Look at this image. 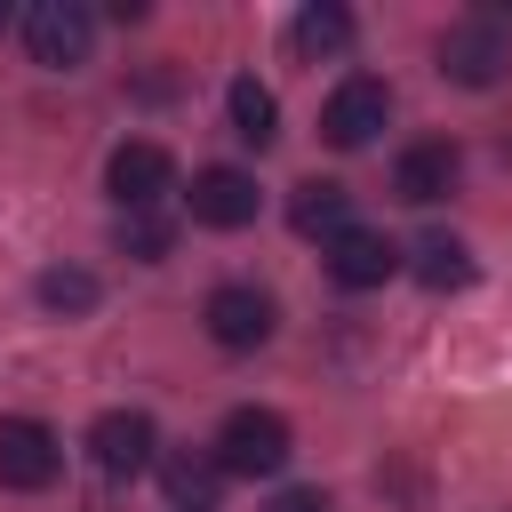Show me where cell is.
Returning <instances> with one entry per match:
<instances>
[{"mask_svg": "<svg viewBox=\"0 0 512 512\" xmlns=\"http://www.w3.org/2000/svg\"><path fill=\"white\" fill-rule=\"evenodd\" d=\"M440 72H448L456 88H496V80L512 72V48H504L496 24H448V32H440Z\"/></svg>", "mask_w": 512, "mask_h": 512, "instance_id": "obj_6", "label": "cell"}, {"mask_svg": "<svg viewBox=\"0 0 512 512\" xmlns=\"http://www.w3.org/2000/svg\"><path fill=\"white\" fill-rule=\"evenodd\" d=\"M192 224H208V232L256 224V176H240V168H200V176H192Z\"/></svg>", "mask_w": 512, "mask_h": 512, "instance_id": "obj_9", "label": "cell"}, {"mask_svg": "<svg viewBox=\"0 0 512 512\" xmlns=\"http://www.w3.org/2000/svg\"><path fill=\"white\" fill-rule=\"evenodd\" d=\"M392 120V88L384 80H368V72H352L328 104H320V136L336 144V152H360V144H376V128Z\"/></svg>", "mask_w": 512, "mask_h": 512, "instance_id": "obj_3", "label": "cell"}, {"mask_svg": "<svg viewBox=\"0 0 512 512\" xmlns=\"http://www.w3.org/2000/svg\"><path fill=\"white\" fill-rule=\"evenodd\" d=\"M288 40H296V56H336V48L352 40V16H344L336 0H312V8H296Z\"/></svg>", "mask_w": 512, "mask_h": 512, "instance_id": "obj_15", "label": "cell"}, {"mask_svg": "<svg viewBox=\"0 0 512 512\" xmlns=\"http://www.w3.org/2000/svg\"><path fill=\"white\" fill-rule=\"evenodd\" d=\"M200 320H208V336H216L224 352H256V344L272 336V296L232 280V288H216V296H208V312H200Z\"/></svg>", "mask_w": 512, "mask_h": 512, "instance_id": "obj_8", "label": "cell"}, {"mask_svg": "<svg viewBox=\"0 0 512 512\" xmlns=\"http://www.w3.org/2000/svg\"><path fill=\"white\" fill-rule=\"evenodd\" d=\"M88 40H96V16L80 0H32L24 8V48L40 72H80L88 64Z\"/></svg>", "mask_w": 512, "mask_h": 512, "instance_id": "obj_2", "label": "cell"}, {"mask_svg": "<svg viewBox=\"0 0 512 512\" xmlns=\"http://www.w3.org/2000/svg\"><path fill=\"white\" fill-rule=\"evenodd\" d=\"M328 272H336V288H384L392 272H400V240L392 232H344L336 248H328Z\"/></svg>", "mask_w": 512, "mask_h": 512, "instance_id": "obj_10", "label": "cell"}, {"mask_svg": "<svg viewBox=\"0 0 512 512\" xmlns=\"http://www.w3.org/2000/svg\"><path fill=\"white\" fill-rule=\"evenodd\" d=\"M160 480H168V504H176V512H208V504H216L224 464H216V456H184V448H176V456H160Z\"/></svg>", "mask_w": 512, "mask_h": 512, "instance_id": "obj_14", "label": "cell"}, {"mask_svg": "<svg viewBox=\"0 0 512 512\" xmlns=\"http://www.w3.org/2000/svg\"><path fill=\"white\" fill-rule=\"evenodd\" d=\"M264 512H336V504H328V488H280Z\"/></svg>", "mask_w": 512, "mask_h": 512, "instance_id": "obj_19", "label": "cell"}, {"mask_svg": "<svg viewBox=\"0 0 512 512\" xmlns=\"http://www.w3.org/2000/svg\"><path fill=\"white\" fill-rule=\"evenodd\" d=\"M288 456H296V432H288L280 408H232L224 432H216V464L232 480H272Z\"/></svg>", "mask_w": 512, "mask_h": 512, "instance_id": "obj_1", "label": "cell"}, {"mask_svg": "<svg viewBox=\"0 0 512 512\" xmlns=\"http://www.w3.org/2000/svg\"><path fill=\"white\" fill-rule=\"evenodd\" d=\"M448 184H456V144H408L400 168H392V192L416 200V208H432Z\"/></svg>", "mask_w": 512, "mask_h": 512, "instance_id": "obj_12", "label": "cell"}, {"mask_svg": "<svg viewBox=\"0 0 512 512\" xmlns=\"http://www.w3.org/2000/svg\"><path fill=\"white\" fill-rule=\"evenodd\" d=\"M104 184H112V200L136 216V208H152V200L176 184V160H168L160 144H144V136H136V144H120V152L104 160Z\"/></svg>", "mask_w": 512, "mask_h": 512, "instance_id": "obj_7", "label": "cell"}, {"mask_svg": "<svg viewBox=\"0 0 512 512\" xmlns=\"http://www.w3.org/2000/svg\"><path fill=\"white\" fill-rule=\"evenodd\" d=\"M56 472H64V448H56V432H48L40 416H0V488L32 496V488H48Z\"/></svg>", "mask_w": 512, "mask_h": 512, "instance_id": "obj_4", "label": "cell"}, {"mask_svg": "<svg viewBox=\"0 0 512 512\" xmlns=\"http://www.w3.org/2000/svg\"><path fill=\"white\" fill-rule=\"evenodd\" d=\"M0 24H8V0H0Z\"/></svg>", "mask_w": 512, "mask_h": 512, "instance_id": "obj_20", "label": "cell"}, {"mask_svg": "<svg viewBox=\"0 0 512 512\" xmlns=\"http://www.w3.org/2000/svg\"><path fill=\"white\" fill-rule=\"evenodd\" d=\"M88 456H96L112 480H136L144 464H160V432H152L144 408H104V416L88 424Z\"/></svg>", "mask_w": 512, "mask_h": 512, "instance_id": "obj_5", "label": "cell"}, {"mask_svg": "<svg viewBox=\"0 0 512 512\" xmlns=\"http://www.w3.org/2000/svg\"><path fill=\"white\" fill-rule=\"evenodd\" d=\"M224 112H232V136H240V144H256V152L280 136V104H272V88H264V80H248V72L224 88Z\"/></svg>", "mask_w": 512, "mask_h": 512, "instance_id": "obj_13", "label": "cell"}, {"mask_svg": "<svg viewBox=\"0 0 512 512\" xmlns=\"http://www.w3.org/2000/svg\"><path fill=\"white\" fill-rule=\"evenodd\" d=\"M104 288H96V272H80V264H48L40 272V304L48 312H88Z\"/></svg>", "mask_w": 512, "mask_h": 512, "instance_id": "obj_17", "label": "cell"}, {"mask_svg": "<svg viewBox=\"0 0 512 512\" xmlns=\"http://www.w3.org/2000/svg\"><path fill=\"white\" fill-rule=\"evenodd\" d=\"M120 248H136V256H144V264H152V256H160V248H168V224H152V216H144V208H136V216H128V224H120Z\"/></svg>", "mask_w": 512, "mask_h": 512, "instance_id": "obj_18", "label": "cell"}, {"mask_svg": "<svg viewBox=\"0 0 512 512\" xmlns=\"http://www.w3.org/2000/svg\"><path fill=\"white\" fill-rule=\"evenodd\" d=\"M288 224L304 232V240H344L352 232V192L344 184H328V176H312V184H296V200H288Z\"/></svg>", "mask_w": 512, "mask_h": 512, "instance_id": "obj_11", "label": "cell"}, {"mask_svg": "<svg viewBox=\"0 0 512 512\" xmlns=\"http://www.w3.org/2000/svg\"><path fill=\"white\" fill-rule=\"evenodd\" d=\"M416 280H424V288H464V280H472V248L448 240V232H424V240H416Z\"/></svg>", "mask_w": 512, "mask_h": 512, "instance_id": "obj_16", "label": "cell"}]
</instances>
